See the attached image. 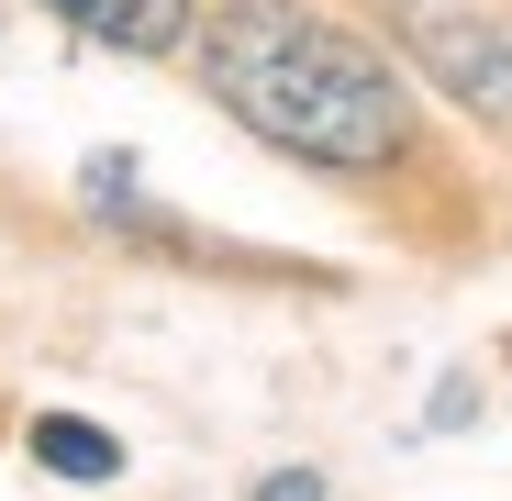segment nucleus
<instances>
[{"instance_id":"nucleus-5","label":"nucleus","mask_w":512,"mask_h":501,"mask_svg":"<svg viewBox=\"0 0 512 501\" xmlns=\"http://www.w3.org/2000/svg\"><path fill=\"white\" fill-rule=\"evenodd\" d=\"M256 501H323V479L312 468H279V479H256Z\"/></svg>"},{"instance_id":"nucleus-4","label":"nucleus","mask_w":512,"mask_h":501,"mask_svg":"<svg viewBox=\"0 0 512 501\" xmlns=\"http://www.w3.org/2000/svg\"><path fill=\"white\" fill-rule=\"evenodd\" d=\"M34 468H56V479H112L123 446H112L101 424H78V412H34Z\"/></svg>"},{"instance_id":"nucleus-2","label":"nucleus","mask_w":512,"mask_h":501,"mask_svg":"<svg viewBox=\"0 0 512 501\" xmlns=\"http://www.w3.org/2000/svg\"><path fill=\"white\" fill-rule=\"evenodd\" d=\"M390 23H401V45L435 67L468 112L512 123V23L468 12V0H390Z\"/></svg>"},{"instance_id":"nucleus-1","label":"nucleus","mask_w":512,"mask_h":501,"mask_svg":"<svg viewBox=\"0 0 512 501\" xmlns=\"http://www.w3.org/2000/svg\"><path fill=\"white\" fill-rule=\"evenodd\" d=\"M190 34H201V90L256 145H279L301 167H390L412 145L401 67L368 34L301 12V0H223Z\"/></svg>"},{"instance_id":"nucleus-3","label":"nucleus","mask_w":512,"mask_h":501,"mask_svg":"<svg viewBox=\"0 0 512 501\" xmlns=\"http://www.w3.org/2000/svg\"><path fill=\"white\" fill-rule=\"evenodd\" d=\"M45 12L67 23V34H90V45H112V56H179L190 45V0H45Z\"/></svg>"}]
</instances>
